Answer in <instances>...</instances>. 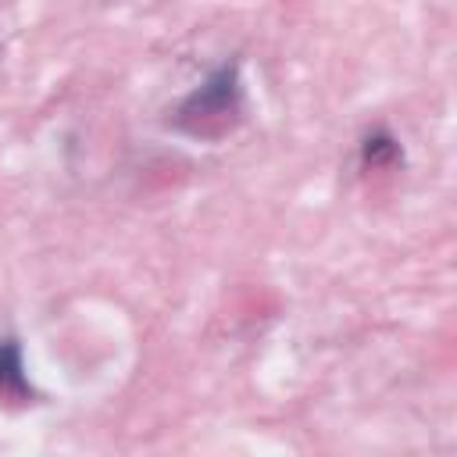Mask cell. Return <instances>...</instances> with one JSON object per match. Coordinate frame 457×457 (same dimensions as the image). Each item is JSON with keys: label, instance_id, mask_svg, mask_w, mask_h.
Segmentation results:
<instances>
[{"label": "cell", "instance_id": "1", "mask_svg": "<svg viewBox=\"0 0 457 457\" xmlns=\"http://www.w3.org/2000/svg\"><path fill=\"white\" fill-rule=\"evenodd\" d=\"M243 104V86H239V68L236 64H221L214 68L175 111V125L200 136L211 129H221Z\"/></svg>", "mask_w": 457, "mask_h": 457}, {"label": "cell", "instance_id": "2", "mask_svg": "<svg viewBox=\"0 0 457 457\" xmlns=\"http://www.w3.org/2000/svg\"><path fill=\"white\" fill-rule=\"evenodd\" d=\"M29 378H25V361L18 339H0V396H25Z\"/></svg>", "mask_w": 457, "mask_h": 457}, {"label": "cell", "instance_id": "3", "mask_svg": "<svg viewBox=\"0 0 457 457\" xmlns=\"http://www.w3.org/2000/svg\"><path fill=\"white\" fill-rule=\"evenodd\" d=\"M396 157H400V146H396V139L386 129H375V132L364 136V143H361L364 168H382V164H393Z\"/></svg>", "mask_w": 457, "mask_h": 457}]
</instances>
